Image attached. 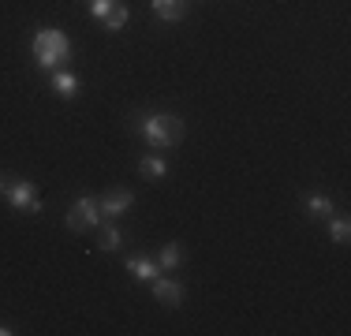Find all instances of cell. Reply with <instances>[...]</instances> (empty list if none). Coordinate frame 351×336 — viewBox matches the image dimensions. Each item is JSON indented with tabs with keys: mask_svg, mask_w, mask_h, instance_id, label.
<instances>
[{
	"mask_svg": "<svg viewBox=\"0 0 351 336\" xmlns=\"http://www.w3.org/2000/svg\"><path fill=\"white\" fill-rule=\"evenodd\" d=\"M34 60L41 67H49V71H56V67H64V60L71 56V41L64 30H53V27H41L34 34Z\"/></svg>",
	"mask_w": 351,
	"mask_h": 336,
	"instance_id": "cell-1",
	"label": "cell"
},
{
	"mask_svg": "<svg viewBox=\"0 0 351 336\" xmlns=\"http://www.w3.org/2000/svg\"><path fill=\"white\" fill-rule=\"evenodd\" d=\"M183 120L180 116H169V112H157V116H146L142 120V134L149 139V146L157 149H169V146H180L183 142Z\"/></svg>",
	"mask_w": 351,
	"mask_h": 336,
	"instance_id": "cell-2",
	"label": "cell"
},
{
	"mask_svg": "<svg viewBox=\"0 0 351 336\" xmlns=\"http://www.w3.org/2000/svg\"><path fill=\"white\" fill-rule=\"evenodd\" d=\"M97 224H101V206H97L90 195L75 198V206L68 209V228L86 232V228H97Z\"/></svg>",
	"mask_w": 351,
	"mask_h": 336,
	"instance_id": "cell-3",
	"label": "cell"
},
{
	"mask_svg": "<svg viewBox=\"0 0 351 336\" xmlns=\"http://www.w3.org/2000/svg\"><path fill=\"white\" fill-rule=\"evenodd\" d=\"M8 202H12L19 213H41V198H38V187H34V180H19V183H12V187L4 191Z\"/></svg>",
	"mask_w": 351,
	"mask_h": 336,
	"instance_id": "cell-4",
	"label": "cell"
},
{
	"mask_svg": "<svg viewBox=\"0 0 351 336\" xmlns=\"http://www.w3.org/2000/svg\"><path fill=\"white\" fill-rule=\"evenodd\" d=\"M183 284L180 280H165V276H157L154 280V299L161 302V307H183Z\"/></svg>",
	"mask_w": 351,
	"mask_h": 336,
	"instance_id": "cell-5",
	"label": "cell"
},
{
	"mask_svg": "<svg viewBox=\"0 0 351 336\" xmlns=\"http://www.w3.org/2000/svg\"><path fill=\"white\" fill-rule=\"evenodd\" d=\"M131 202H135V195H131V191H108V195L97 202V206H101L105 217H120V213H128V209H131Z\"/></svg>",
	"mask_w": 351,
	"mask_h": 336,
	"instance_id": "cell-6",
	"label": "cell"
},
{
	"mask_svg": "<svg viewBox=\"0 0 351 336\" xmlns=\"http://www.w3.org/2000/svg\"><path fill=\"white\" fill-rule=\"evenodd\" d=\"M128 273L135 276V280H149V284H154L157 276H161V265L149 262V258H128Z\"/></svg>",
	"mask_w": 351,
	"mask_h": 336,
	"instance_id": "cell-7",
	"label": "cell"
},
{
	"mask_svg": "<svg viewBox=\"0 0 351 336\" xmlns=\"http://www.w3.org/2000/svg\"><path fill=\"white\" fill-rule=\"evenodd\" d=\"M154 12L161 15L165 23H176V19H183V12H187V0H154Z\"/></svg>",
	"mask_w": 351,
	"mask_h": 336,
	"instance_id": "cell-8",
	"label": "cell"
},
{
	"mask_svg": "<svg viewBox=\"0 0 351 336\" xmlns=\"http://www.w3.org/2000/svg\"><path fill=\"white\" fill-rule=\"evenodd\" d=\"M53 90H56L60 97H75V94H79V79H75V75H68L64 67H56V71H53Z\"/></svg>",
	"mask_w": 351,
	"mask_h": 336,
	"instance_id": "cell-9",
	"label": "cell"
},
{
	"mask_svg": "<svg viewBox=\"0 0 351 336\" xmlns=\"http://www.w3.org/2000/svg\"><path fill=\"white\" fill-rule=\"evenodd\" d=\"M131 19V12H128V4H120V0H116L112 8H108V15H105V30H123V23Z\"/></svg>",
	"mask_w": 351,
	"mask_h": 336,
	"instance_id": "cell-10",
	"label": "cell"
},
{
	"mask_svg": "<svg viewBox=\"0 0 351 336\" xmlns=\"http://www.w3.org/2000/svg\"><path fill=\"white\" fill-rule=\"evenodd\" d=\"M306 213L317 217V221H329V217H332V202L325 195H311V198H306Z\"/></svg>",
	"mask_w": 351,
	"mask_h": 336,
	"instance_id": "cell-11",
	"label": "cell"
},
{
	"mask_svg": "<svg viewBox=\"0 0 351 336\" xmlns=\"http://www.w3.org/2000/svg\"><path fill=\"white\" fill-rule=\"evenodd\" d=\"M138 172L146 176V180H161L165 172H169V165L161 161V157H142V165H138Z\"/></svg>",
	"mask_w": 351,
	"mask_h": 336,
	"instance_id": "cell-12",
	"label": "cell"
},
{
	"mask_svg": "<svg viewBox=\"0 0 351 336\" xmlns=\"http://www.w3.org/2000/svg\"><path fill=\"white\" fill-rule=\"evenodd\" d=\"M180 262H183V247H180V243L161 247V258H157V265H161V269H176Z\"/></svg>",
	"mask_w": 351,
	"mask_h": 336,
	"instance_id": "cell-13",
	"label": "cell"
},
{
	"mask_svg": "<svg viewBox=\"0 0 351 336\" xmlns=\"http://www.w3.org/2000/svg\"><path fill=\"white\" fill-rule=\"evenodd\" d=\"M97 243H101V250H108V254H112V250H120V247H123V232L108 224V228L101 232V239H97Z\"/></svg>",
	"mask_w": 351,
	"mask_h": 336,
	"instance_id": "cell-14",
	"label": "cell"
},
{
	"mask_svg": "<svg viewBox=\"0 0 351 336\" xmlns=\"http://www.w3.org/2000/svg\"><path fill=\"white\" fill-rule=\"evenodd\" d=\"M329 232H332V243H348V239H351V224L344 221V217L329 221Z\"/></svg>",
	"mask_w": 351,
	"mask_h": 336,
	"instance_id": "cell-15",
	"label": "cell"
},
{
	"mask_svg": "<svg viewBox=\"0 0 351 336\" xmlns=\"http://www.w3.org/2000/svg\"><path fill=\"white\" fill-rule=\"evenodd\" d=\"M112 4H116V0H90V15H94V19H105Z\"/></svg>",
	"mask_w": 351,
	"mask_h": 336,
	"instance_id": "cell-16",
	"label": "cell"
},
{
	"mask_svg": "<svg viewBox=\"0 0 351 336\" xmlns=\"http://www.w3.org/2000/svg\"><path fill=\"white\" fill-rule=\"evenodd\" d=\"M4 191H8V183H4V176H0V195H4Z\"/></svg>",
	"mask_w": 351,
	"mask_h": 336,
	"instance_id": "cell-17",
	"label": "cell"
},
{
	"mask_svg": "<svg viewBox=\"0 0 351 336\" xmlns=\"http://www.w3.org/2000/svg\"><path fill=\"white\" fill-rule=\"evenodd\" d=\"M8 333H12V329H8V325H0V336H8Z\"/></svg>",
	"mask_w": 351,
	"mask_h": 336,
	"instance_id": "cell-18",
	"label": "cell"
}]
</instances>
